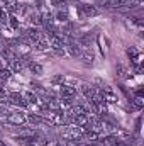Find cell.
<instances>
[{
    "label": "cell",
    "mask_w": 144,
    "mask_h": 146,
    "mask_svg": "<svg viewBox=\"0 0 144 146\" xmlns=\"http://www.w3.org/2000/svg\"><path fill=\"white\" fill-rule=\"evenodd\" d=\"M42 122L49 124V126H65V117L61 110H46L42 115Z\"/></svg>",
    "instance_id": "6da1fadb"
},
{
    "label": "cell",
    "mask_w": 144,
    "mask_h": 146,
    "mask_svg": "<svg viewBox=\"0 0 144 146\" xmlns=\"http://www.w3.org/2000/svg\"><path fill=\"white\" fill-rule=\"evenodd\" d=\"M3 99H5L9 104L17 106V107H27V106H29V104L26 102L24 95H22V94H19V92H10V94H7Z\"/></svg>",
    "instance_id": "7a4b0ae2"
},
{
    "label": "cell",
    "mask_w": 144,
    "mask_h": 146,
    "mask_svg": "<svg viewBox=\"0 0 144 146\" xmlns=\"http://www.w3.org/2000/svg\"><path fill=\"white\" fill-rule=\"evenodd\" d=\"M7 121H9V124H12V126H22V124L27 122V115L22 114L20 110H15V112H9Z\"/></svg>",
    "instance_id": "3957f363"
},
{
    "label": "cell",
    "mask_w": 144,
    "mask_h": 146,
    "mask_svg": "<svg viewBox=\"0 0 144 146\" xmlns=\"http://www.w3.org/2000/svg\"><path fill=\"white\" fill-rule=\"evenodd\" d=\"M104 88H102V97H104V102L105 104H117V95L112 92V88L107 87V85H102Z\"/></svg>",
    "instance_id": "277c9868"
},
{
    "label": "cell",
    "mask_w": 144,
    "mask_h": 146,
    "mask_svg": "<svg viewBox=\"0 0 144 146\" xmlns=\"http://www.w3.org/2000/svg\"><path fill=\"white\" fill-rule=\"evenodd\" d=\"M80 10H81V14H83V19H85V17H95V15H98V9H97L95 5H90V3L80 5Z\"/></svg>",
    "instance_id": "5b68a950"
},
{
    "label": "cell",
    "mask_w": 144,
    "mask_h": 146,
    "mask_svg": "<svg viewBox=\"0 0 144 146\" xmlns=\"http://www.w3.org/2000/svg\"><path fill=\"white\" fill-rule=\"evenodd\" d=\"M80 92H81V95H83L87 100H92V97H93V94H95V87L90 85V83H81V85H80Z\"/></svg>",
    "instance_id": "8992f818"
},
{
    "label": "cell",
    "mask_w": 144,
    "mask_h": 146,
    "mask_svg": "<svg viewBox=\"0 0 144 146\" xmlns=\"http://www.w3.org/2000/svg\"><path fill=\"white\" fill-rule=\"evenodd\" d=\"M59 95L61 97H66V99H73L76 95V87H71V85H61L59 87Z\"/></svg>",
    "instance_id": "52a82bcc"
},
{
    "label": "cell",
    "mask_w": 144,
    "mask_h": 146,
    "mask_svg": "<svg viewBox=\"0 0 144 146\" xmlns=\"http://www.w3.org/2000/svg\"><path fill=\"white\" fill-rule=\"evenodd\" d=\"M9 68H10V70H12V72H22V68H24V66H22V61H20V58H19V56H14V58H10V60H9Z\"/></svg>",
    "instance_id": "ba28073f"
},
{
    "label": "cell",
    "mask_w": 144,
    "mask_h": 146,
    "mask_svg": "<svg viewBox=\"0 0 144 146\" xmlns=\"http://www.w3.org/2000/svg\"><path fill=\"white\" fill-rule=\"evenodd\" d=\"M65 48H66V51H68V54H71V56H75V58L81 54V48H80V44H76L75 41H71L70 44H66Z\"/></svg>",
    "instance_id": "9c48e42d"
},
{
    "label": "cell",
    "mask_w": 144,
    "mask_h": 146,
    "mask_svg": "<svg viewBox=\"0 0 144 146\" xmlns=\"http://www.w3.org/2000/svg\"><path fill=\"white\" fill-rule=\"evenodd\" d=\"M73 126H78V127H83V126H88V115L87 114H78L73 117Z\"/></svg>",
    "instance_id": "30bf717a"
},
{
    "label": "cell",
    "mask_w": 144,
    "mask_h": 146,
    "mask_svg": "<svg viewBox=\"0 0 144 146\" xmlns=\"http://www.w3.org/2000/svg\"><path fill=\"white\" fill-rule=\"evenodd\" d=\"M100 143L104 146H117L120 143V139H119L117 136H114V134H108V136H104V138L100 139Z\"/></svg>",
    "instance_id": "8fae6325"
},
{
    "label": "cell",
    "mask_w": 144,
    "mask_h": 146,
    "mask_svg": "<svg viewBox=\"0 0 144 146\" xmlns=\"http://www.w3.org/2000/svg\"><path fill=\"white\" fill-rule=\"evenodd\" d=\"M27 122L32 124V126H39V124H42V117L37 115V114H29L27 115Z\"/></svg>",
    "instance_id": "7c38bea8"
},
{
    "label": "cell",
    "mask_w": 144,
    "mask_h": 146,
    "mask_svg": "<svg viewBox=\"0 0 144 146\" xmlns=\"http://www.w3.org/2000/svg\"><path fill=\"white\" fill-rule=\"evenodd\" d=\"M12 70L10 68H0V82H7L12 78Z\"/></svg>",
    "instance_id": "4fadbf2b"
},
{
    "label": "cell",
    "mask_w": 144,
    "mask_h": 146,
    "mask_svg": "<svg viewBox=\"0 0 144 146\" xmlns=\"http://www.w3.org/2000/svg\"><path fill=\"white\" fill-rule=\"evenodd\" d=\"M80 56H81V60H83V63H85V65H93V58H95V56H93V53L85 51V53H81Z\"/></svg>",
    "instance_id": "5bb4252c"
},
{
    "label": "cell",
    "mask_w": 144,
    "mask_h": 146,
    "mask_svg": "<svg viewBox=\"0 0 144 146\" xmlns=\"http://www.w3.org/2000/svg\"><path fill=\"white\" fill-rule=\"evenodd\" d=\"M24 99H26L27 104H37V100H39V97H37L34 92H26L24 94Z\"/></svg>",
    "instance_id": "9a60e30c"
},
{
    "label": "cell",
    "mask_w": 144,
    "mask_h": 146,
    "mask_svg": "<svg viewBox=\"0 0 144 146\" xmlns=\"http://www.w3.org/2000/svg\"><path fill=\"white\" fill-rule=\"evenodd\" d=\"M27 68L31 70V73H34V75H42V72H44V70H42V66H41L39 63H34V61H32Z\"/></svg>",
    "instance_id": "2e32d148"
},
{
    "label": "cell",
    "mask_w": 144,
    "mask_h": 146,
    "mask_svg": "<svg viewBox=\"0 0 144 146\" xmlns=\"http://www.w3.org/2000/svg\"><path fill=\"white\" fill-rule=\"evenodd\" d=\"M29 21H31L32 27H37V26H41V24H42V21H41V15H39V14H32V15L29 17Z\"/></svg>",
    "instance_id": "e0dca14e"
},
{
    "label": "cell",
    "mask_w": 144,
    "mask_h": 146,
    "mask_svg": "<svg viewBox=\"0 0 144 146\" xmlns=\"http://www.w3.org/2000/svg\"><path fill=\"white\" fill-rule=\"evenodd\" d=\"M56 19H58L59 22H68V10H59V12L56 14Z\"/></svg>",
    "instance_id": "ac0fdd59"
},
{
    "label": "cell",
    "mask_w": 144,
    "mask_h": 146,
    "mask_svg": "<svg viewBox=\"0 0 144 146\" xmlns=\"http://www.w3.org/2000/svg\"><path fill=\"white\" fill-rule=\"evenodd\" d=\"M51 5L58 7L59 10H66V2L65 0H51Z\"/></svg>",
    "instance_id": "d6986e66"
},
{
    "label": "cell",
    "mask_w": 144,
    "mask_h": 146,
    "mask_svg": "<svg viewBox=\"0 0 144 146\" xmlns=\"http://www.w3.org/2000/svg\"><path fill=\"white\" fill-rule=\"evenodd\" d=\"M0 22H2V24H7V22H9V14H7L2 7H0Z\"/></svg>",
    "instance_id": "ffe728a7"
},
{
    "label": "cell",
    "mask_w": 144,
    "mask_h": 146,
    "mask_svg": "<svg viewBox=\"0 0 144 146\" xmlns=\"http://www.w3.org/2000/svg\"><path fill=\"white\" fill-rule=\"evenodd\" d=\"M127 54H129L131 60H134V61L137 60V49H136V48H129V49H127Z\"/></svg>",
    "instance_id": "44dd1931"
},
{
    "label": "cell",
    "mask_w": 144,
    "mask_h": 146,
    "mask_svg": "<svg viewBox=\"0 0 144 146\" xmlns=\"http://www.w3.org/2000/svg\"><path fill=\"white\" fill-rule=\"evenodd\" d=\"M7 24H10L14 29H17V27H19V21H17L14 15H9V22H7Z\"/></svg>",
    "instance_id": "7402d4cb"
},
{
    "label": "cell",
    "mask_w": 144,
    "mask_h": 146,
    "mask_svg": "<svg viewBox=\"0 0 144 146\" xmlns=\"http://www.w3.org/2000/svg\"><path fill=\"white\" fill-rule=\"evenodd\" d=\"M132 102H134V106H136L137 109H143V106H144V100H143V97H137V95H136V99H134Z\"/></svg>",
    "instance_id": "603a6c76"
},
{
    "label": "cell",
    "mask_w": 144,
    "mask_h": 146,
    "mask_svg": "<svg viewBox=\"0 0 144 146\" xmlns=\"http://www.w3.org/2000/svg\"><path fill=\"white\" fill-rule=\"evenodd\" d=\"M7 115H9V109L3 107V106H0V117H7Z\"/></svg>",
    "instance_id": "cb8c5ba5"
},
{
    "label": "cell",
    "mask_w": 144,
    "mask_h": 146,
    "mask_svg": "<svg viewBox=\"0 0 144 146\" xmlns=\"http://www.w3.org/2000/svg\"><path fill=\"white\" fill-rule=\"evenodd\" d=\"M115 70H117V75H119V76H122V75H124V66H122V65H117V68H115Z\"/></svg>",
    "instance_id": "d4e9b609"
},
{
    "label": "cell",
    "mask_w": 144,
    "mask_h": 146,
    "mask_svg": "<svg viewBox=\"0 0 144 146\" xmlns=\"http://www.w3.org/2000/svg\"><path fill=\"white\" fill-rule=\"evenodd\" d=\"M5 95H7V92H5V87H3V85L0 83V99H3Z\"/></svg>",
    "instance_id": "484cf974"
},
{
    "label": "cell",
    "mask_w": 144,
    "mask_h": 146,
    "mask_svg": "<svg viewBox=\"0 0 144 146\" xmlns=\"http://www.w3.org/2000/svg\"><path fill=\"white\" fill-rule=\"evenodd\" d=\"M136 131L137 133L141 131V117H137V121H136Z\"/></svg>",
    "instance_id": "4316f807"
},
{
    "label": "cell",
    "mask_w": 144,
    "mask_h": 146,
    "mask_svg": "<svg viewBox=\"0 0 144 146\" xmlns=\"http://www.w3.org/2000/svg\"><path fill=\"white\" fill-rule=\"evenodd\" d=\"M0 146H7V145H5V143H3V141H0Z\"/></svg>",
    "instance_id": "83f0119b"
},
{
    "label": "cell",
    "mask_w": 144,
    "mask_h": 146,
    "mask_svg": "<svg viewBox=\"0 0 144 146\" xmlns=\"http://www.w3.org/2000/svg\"><path fill=\"white\" fill-rule=\"evenodd\" d=\"M31 146H36V145H31Z\"/></svg>",
    "instance_id": "f1b7e54d"
}]
</instances>
